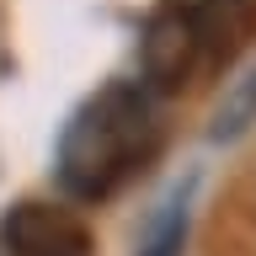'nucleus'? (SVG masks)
I'll list each match as a JSON object with an SVG mask.
<instances>
[{
    "mask_svg": "<svg viewBox=\"0 0 256 256\" xmlns=\"http://www.w3.org/2000/svg\"><path fill=\"white\" fill-rule=\"evenodd\" d=\"M160 150H166V123L155 112V96L139 80H107L64 118L54 144V176L64 198L107 203L155 166Z\"/></svg>",
    "mask_w": 256,
    "mask_h": 256,
    "instance_id": "1",
    "label": "nucleus"
},
{
    "mask_svg": "<svg viewBox=\"0 0 256 256\" xmlns=\"http://www.w3.org/2000/svg\"><path fill=\"white\" fill-rule=\"evenodd\" d=\"M198 64H203V48L192 32L187 0H160L139 32V86L150 96H176L198 75Z\"/></svg>",
    "mask_w": 256,
    "mask_h": 256,
    "instance_id": "2",
    "label": "nucleus"
},
{
    "mask_svg": "<svg viewBox=\"0 0 256 256\" xmlns=\"http://www.w3.org/2000/svg\"><path fill=\"white\" fill-rule=\"evenodd\" d=\"M0 251L6 256H96V235L75 208L22 198L0 219Z\"/></svg>",
    "mask_w": 256,
    "mask_h": 256,
    "instance_id": "3",
    "label": "nucleus"
},
{
    "mask_svg": "<svg viewBox=\"0 0 256 256\" xmlns=\"http://www.w3.org/2000/svg\"><path fill=\"white\" fill-rule=\"evenodd\" d=\"M187 11L208 70H230L256 43V0H187Z\"/></svg>",
    "mask_w": 256,
    "mask_h": 256,
    "instance_id": "4",
    "label": "nucleus"
},
{
    "mask_svg": "<svg viewBox=\"0 0 256 256\" xmlns=\"http://www.w3.org/2000/svg\"><path fill=\"white\" fill-rule=\"evenodd\" d=\"M251 123H256V70H251V75H240L235 86H230V96H224L219 112H214V128H208V139H214V144L240 139Z\"/></svg>",
    "mask_w": 256,
    "mask_h": 256,
    "instance_id": "5",
    "label": "nucleus"
},
{
    "mask_svg": "<svg viewBox=\"0 0 256 256\" xmlns=\"http://www.w3.org/2000/svg\"><path fill=\"white\" fill-rule=\"evenodd\" d=\"M187 192H192V182L176 192L171 203H166L155 235H150V246H144L139 256H182V246H187Z\"/></svg>",
    "mask_w": 256,
    "mask_h": 256,
    "instance_id": "6",
    "label": "nucleus"
}]
</instances>
